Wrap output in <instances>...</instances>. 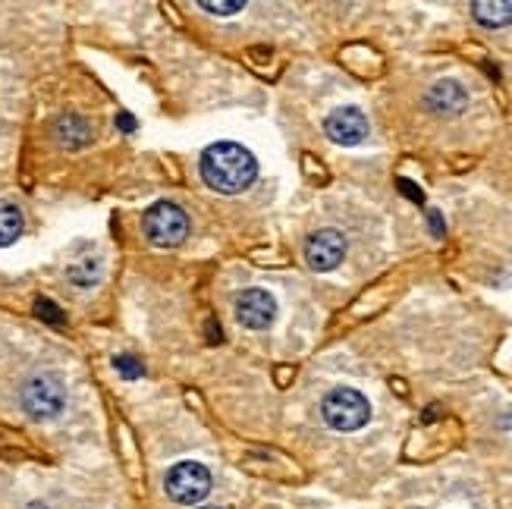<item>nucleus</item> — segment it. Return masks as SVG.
Listing matches in <instances>:
<instances>
[{
	"label": "nucleus",
	"mask_w": 512,
	"mask_h": 509,
	"mask_svg": "<svg viewBox=\"0 0 512 509\" xmlns=\"http://www.w3.org/2000/svg\"><path fill=\"white\" fill-rule=\"evenodd\" d=\"M202 180L220 192V195H239L246 192L255 176H258V161L249 148L239 142H214L202 154Z\"/></svg>",
	"instance_id": "obj_1"
},
{
	"label": "nucleus",
	"mask_w": 512,
	"mask_h": 509,
	"mask_svg": "<svg viewBox=\"0 0 512 509\" xmlns=\"http://www.w3.org/2000/svg\"><path fill=\"white\" fill-rule=\"evenodd\" d=\"M19 403L32 422H51V418H57L66 406V387L51 371L32 374V378L22 384Z\"/></svg>",
	"instance_id": "obj_2"
},
{
	"label": "nucleus",
	"mask_w": 512,
	"mask_h": 509,
	"mask_svg": "<svg viewBox=\"0 0 512 509\" xmlns=\"http://www.w3.org/2000/svg\"><path fill=\"white\" fill-rule=\"evenodd\" d=\"M321 415L333 431H359L371 418V403L352 387H333L321 400Z\"/></svg>",
	"instance_id": "obj_3"
},
{
	"label": "nucleus",
	"mask_w": 512,
	"mask_h": 509,
	"mask_svg": "<svg viewBox=\"0 0 512 509\" xmlns=\"http://www.w3.org/2000/svg\"><path fill=\"white\" fill-rule=\"evenodd\" d=\"M142 230H145L151 246L173 249V246H180V242L186 239V233H189V217H186V211L180 205L158 202V205H151L145 211Z\"/></svg>",
	"instance_id": "obj_4"
},
{
	"label": "nucleus",
	"mask_w": 512,
	"mask_h": 509,
	"mask_svg": "<svg viewBox=\"0 0 512 509\" xmlns=\"http://www.w3.org/2000/svg\"><path fill=\"white\" fill-rule=\"evenodd\" d=\"M167 497L180 506H195L211 494V472L202 462H176L167 472Z\"/></svg>",
	"instance_id": "obj_5"
},
{
	"label": "nucleus",
	"mask_w": 512,
	"mask_h": 509,
	"mask_svg": "<svg viewBox=\"0 0 512 509\" xmlns=\"http://www.w3.org/2000/svg\"><path fill=\"white\" fill-rule=\"evenodd\" d=\"M346 258V236L340 230H318L305 239V261L311 271L327 274Z\"/></svg>",
	"instance_id": "obj_6"
},
{
	"label": "nucleus",
	"mask_w": 512,
	"mask_h": 509,
	"mask_svg": "<svg viewBox=\"0 0 512 509\" xmlns=\"http://www.w3.org/2000/svg\"><path fill=\"white\" fill-rule=\"evenodd\" d=\"M324 132L330 136V142L337 145H362L368 139V117L359 107H337L333 114L324 120Z\"/></svg>",
	"instance_id": "obj_7"
},
{
	"label": "nucleus",
	"mask_w": 512,
	"mask_h": 509,
	"mask_svg": "<svg viewBox=\"0 0 512 509\" xmlns=\"http://www.w3.org/2000/svg\"><path fill=\"white\" fill-rule=\"evenodd\" d=\"M277 318V302L267 290H246L236 299V321L249 330L271 327Z\"/></svg>",
	"instance_id": "obj_8"
},
{
	"label": "nucleus",
	"mask_w": 512,
	"mask_h": 509,
	"mask_svg": "<svg viewBox=\"0 0 512 509\" xmlns=\"http://www.w3.org/2000/svg\"><path fill=\"white\" fill-rule=\"evenodd\" d=\"M425 104L437 117H459L465 104H469V95H465V88L456 79H440L428 88Z\"/></svg>",
	"instance_id": "obj_9"
},
{
	"label": "nucleus",
	"mask_w": 512,
	"mask_h": 509,
	"mask_svg": "<svg viewBox=\"0 0 512 509\" xmlns=\"http://www.w3.org/2000/svg\"><path fill=\"white\" fill-rule=\"evenodd\" d=\"M54 139L63 145V148H82L92 142V126H88L82 117L76 114H63L57 123H54Z\"/></svg>",
	"instance_id": "obj_10"
},
{
	"label": "nucleus",
	"mask_w": 512,
	"mask_h": 509,
	"mask_svg": "<svg viewBox=\"0 0 512 509\" xmlns=\"http://www.w3.org/2000/svg\"><path fill=\"white\" fill-rule=\"evenodd\" d=\"M472 16L484 29H503L512 22V0H475Z\"/></svg>",
	"instance_id": "obj_11"
},
{
	"label": "nucleus",
	"mask_w": 512,
	"mask_h": 509,
	"mask_svg": "<svg viewBox=\"0 0 512 509\" xmlns=\"http://www.w3.org/2000/svg\"><path fill=\"white\" fill-rule=\"evenodd\" d=\"M22 236V211L16 205H0V249L13 246Z\"/></svg>",
	"instance_id": "obj_12"
},
{
	"label": "nucleus",
	"mask_w": 512,
	"mask_h": 509,
	"mask_svg": "<svg viewBox=\"0 0 512 509\" xmlns=\"http://www.w3.org/2000/svg\"><path fill=\"white\" fill-rule=\"evenodd\" d=\"M66 277H70L79 290H88V286H95L101 280V261L98 258H85V261L73 264V268L66 271Z\"/></svg>",
	"instance_id": "obj_13"
},
{
	"label": "nucleus",
	"mask_w": 512,
	"mask_h": 509,
	"mask_svg": "<svg viewBox=\"0 0 512 509\" xmlns=\"http://www.w3.org/2000/svg\"><path fill=\"white\" fill-rule=\"evenodd\" d=\"M114 368L123 374L126 381H136V378H142V374H145L142 362H139V359H132V356H117V359H114Z\"/></svg>",
	"instance_id": "obj_14"
},
{
	"label": "nucleus",
	"mask_w": 512,
	"mask_h": 509,
	"mask_svg": "<svg viewBox=\"0 0 512 509\" xmlns=\"http://www.w3.org/2000/svg\"><path fill=\"white\" fill-rule=\"evenodd\" d=\"M198 7L208 10V13H214V16H233V13H239V10H246V0H230V4H211V0H202Z\"/></svg>",
	"instance_id": "obj_15"
},
{
	"label": "nucleus",
	"mask_w": 512,
	"mask_h": 509,
	"mask_svg": "<svg viewBox=\"0 0 512 509\" xmlns=\"http://www.w3.org/2000/svg\"><path fill=\"white\" fill-rule=\"evenodd\" d=\"M35 315H38V318H44L48 324H63L60 308H57L51 299H38V302H35Z\"/></svg>",
	"instance_id": "obj_16"
},
{
	"label": "nucleus",
	"mask_w": 512,
	"mask_h": 509,
	"mask_svg": "<svg viewBox=\"0 0 512 509\" xmlns=\"http://www.w3.org/2000/svg\"><path fill=\"white\" fill-rule=\"evenodd\" d=\"M399 192L409 195L412 202H421V198H425V195H421V189H415V183H412V180H399Z\"/></svg>",
	"instance_id": "obj_17"
},
{
	"label": "nucleus",
	"mask_w": 512,
	"mask_h": 509,
	"mask_svg": "<svg viewBox=\"0 0 512 509\" xmlns=\"http://www.w3.org/2000/svg\"><path fill=\"white\" fill-rule=\"evenodd\" d=\"M428 224H431L434 236H443V217H440V211H428Z\"/></svg>",
	"instance_id": "obj_18"
},
{
	"label": "nucleus",
	"mask_w": 512,
	"mask_h": 509,
	"mask_svg": "<svg viewBox=\"0 0 512 509\" xmlns=\"http://www.w3.org/2000/svg\"><path fill=\"white\" fill-rule=\"evenodd\" d=\"M117 126H120L123 132H132V129H136V120H132L129 114H117Z\"/></svg>",
	"instance_id": "obj_19"
},
{
	"label": "nucleus",
	"mask_w": 512,
	"mask_h": 509,
	"mask_svg": "<svg viewBox=\"0 0 512 509\" xmlns=\"http://www.w3.org/2000/svg\"><path fill=\"white\" fill-rule=\"evenodd\" d=\"M208 340H211V343H220V324L208 321Z\"/></svg>",
	"instance_id": "obj_20"
},
{
	"label": "nucleus",
	"mask_w": 512,
	"mask_h": 509,
	"mask_svg": "<svg viewBox=\"0 0 512 509\" xmlns=\"http://www.w3.org/2000/svg\"><path fill=\"white\" fill-rule=\"evenodd\" d=\"M26 509H51V506H44V503H29Z\"/></svg>",
	"instance_id": "obj_21"
},
{
	"label": "nucleus",
	"mask_w": 512,
	"mask_h": 509,
	"mask_svg": "<svg viewBox=\"0 0 512 509\" xmlns=\"http://www.w3.org/2000/svg\"><path fill=\"white\" fill-rule=\"evenodd\" d=\"M202 509H217V506H202Z\"/></svg>",
	"instance_id": "obj_22"
}]
</instances>
